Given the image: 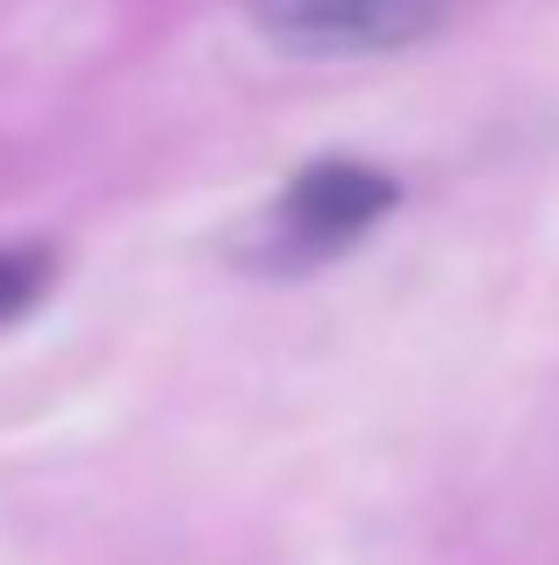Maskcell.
<instances>
[{"label":"cell","mask_w":559,"mask_h":565,"mask_svg":"<svg viewBox=\"0 0 559 565\" xmlns=\"http://www.w3.org/2000/svg\"><path fill=\"white\" fill-rule=\"evenodd\" d=\"M394 201H402V186L388 172L359 166V158H323V166L294 172L287 193L273 201L259 258L266 265H323L337 250H351L366 230H380Z\"/></svg>","instance_id":"obj_1"},{"label":"cell","mask_w":559,"mask_h":565,"mask_svg":"<svg viewBox=\"0 0 559 565\" xmlns=\"http://www.w3.org/2000/svg\"><path fill=\"white\" fill-rule=\"evenodd\" d=\"M452 0H252V22L280 51H402L445 22Z\"/></svg>","instance_id":"obj_2"},{"label":"cell","mask_w":559,"mask_h":565,"mask_svg":"<svg viewBox=\"0 0 559 565\" xmlns=\"http://www.w3.org/2000/svg\"><path fill=\"white\" fill-rule=\"evenodd\" d=\"M51 279H57L51 244H8L0 250V322H22L51 294Z\"/></svg>","instance_id":"obj_3"}]
</instances>
